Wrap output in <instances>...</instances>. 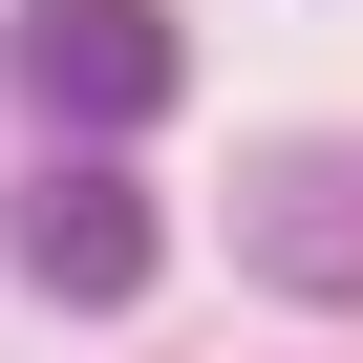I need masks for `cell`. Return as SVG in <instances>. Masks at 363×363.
I'll return each mask as SVG.
<instances>
[{
  "label": "cell",
  "mask_w": 363,
  "mask_h": 363,
  "mask_svg": "<svg viewBox=\"0 0 363 363\" xmlns=\"http://www.w3.org/2000/svg\"><path fill=\"white\" fill-rule=\"evenodd\" d=\"M150 257H171V214H150V171L128 150H65V171H22V278L43 299H150Z\"/></svg>",
  "instance_id": "7a4b0ae2"
},
{
  "label": "cell",
  "mask_w": 363,
  "mask_h": 363,
  "mask_svg": "<svg viewBox=\"0 0 363 363\" xmlns=\"http://www.w3.org/2000/svg\"><path fill=\"white\" fill-rule=\"evenodd\" d=\"M0 86H22L65 150H128L171 86H193V43H171V0H22V22H0Z\"/></svg>",
  "instance_id": "6da1fadb"
},
{
  "label": "cell",
  "mask_w": 363,
  "mask_h": 363,
  "mask_svg": "<svg viewBox=\"0 0 363 363\" xmlns=\"http://www.w3.org/2000/svg\"><path fill=\"white\" fill-rule=\"evenodd\" d=\"M235 257L278 299H363V150H278L257 193H235Z\"/></svg>",
  "instance_id": "3957f363"
}]
</instances>
